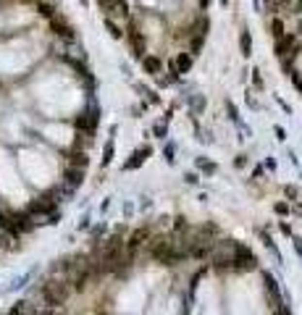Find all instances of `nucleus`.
Instances as JSON below:
<instances>
[{"label":"nucleus","mask_w":302,"mask_h":315,"mask_svg":"<svg viewBox=\"0 0 302 315\" xmlns=\"http://www.w3.org/2000/svg\"><path fill=\"white\" fill-rule=\"evenodd\" d=\"M50 29H53L58 37H63V40H74V27L68 24V18H63L61 14L50 16Z\"/></svg>","instance_id":"obj_2"},{"label":"nucleus","mask_w":302,"mask_h":315,"mask_svg":"<svg viewBox=\"0 0 302 315\" xmlns=\"http://www.w3.org/2000/svg\"><path fill=\"white\" fill-rule=\"evenodd\" d=\"M5 315H37V307L32 305V302H27V299H18Z\"/></svg>","instance_id":"obj_4"},{"label":"nucleus","mask_w":302,"mask_h":315,"mask_svg":"<svg viewBox=\"0 0 302 315\" xmlns=\"http://www.w3.org/2000/svg\"><path fill=\"white\" fill-rule=\"evenodd\" d=\"M24 3H40V0H24Z\"/></svg>","instance_id":"obj_7"},{"label":"nucleus","mask_w":302,"mask_h":315,"mask_svg":"<svg viewBox=\"0 0 302 315\" xmlns=\"http://www.w3.org/2000/svg\"><path fill=\"white\" fill-rule=\"evenodd\" d=\"M71 294V281L68 279H48L42 284V297L50 307H61Z\"/></svg>","instance_id":"obj_1"},{"label":"nucleus","mask_w":302,"mask_h":315,"mask_svg":"<svg viewBox=\"0 0 302 315\" xmlns=\"http://www.w3.org/2000/svg\"><path fill=\"white\" fill-rule=\"evenodd\" d=\"M242 50H245V55H250V50H252V42H250V34H247V32L242 34Z\"/></svg>","instance_id":"obj_5"},{"label":"nucleus","mask_w":302,"mask_h":315,"mask_svg":"<svg viewBox=\"0 0 302 315\" xmlns=\"http://www.w3.org/2000/svg\"><path fill=\"white\" fill-rule=\"evenodd\" d=\"M105 27H108V32H111V34H113V37H121V29H118V27H116V24L111 21V18H108V21H105Z\"/></svg>","instance_id":"obj_6"},{"label":"nucleus","mask_w":302,"mask_h":315,"mask_svg":"<svg viewBox=\"0 0 302 315\" xmlns=\"http://www.w3.org/2000/svg\"><path fill=\"white\" fill-rule=\"evenodd\" d=\"M76 126H79V129H87V132H92L95 126H98V111H84L79 116V118H76Z\"/></svg>","instance_id":"obj_3"}]
</instances>
